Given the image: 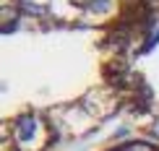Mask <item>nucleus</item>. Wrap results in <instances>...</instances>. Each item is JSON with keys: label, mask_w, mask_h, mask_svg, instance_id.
<instances>
[{"label": "nucleus", "mask_w": 159, "mask_h": 151, "mask_svg": "<svg viewBox=\"0 0 159 151\" xmlns=\"http://www.w3.org/2000/svg\"><path fill=\"white\" fill-rule=\"evenodd\" d=\"M143 3L0 0V151H68L125 117Z\"/></svg>", "instance_id": "nucleus-1"}, {"label": "nucleus", "mask_w": 159, "mask_h": 151, "mask_svg": "<svg viewBox=\"0 0 159 151\" xmlns=\"http://www.w3.org/2000/svg\"><path fill=\"white\" fill-rule=\"evenodd\" d=\"M125 122L159 141V0H146L125 63Z\"/></svg>", "instance_id": "nucleus-2"}, {"label": "nucleus", "mask_w": 159, "mask_h": 151, "mask_svg": "<svg viewBox=\"0 0 159 151\" xmlns=\"http://www.w3.org/2000/svg\"><path fill=\"white\" fill-rule=\"evenodd\" d=\"M99 151H159V141H151L146 135H128V138H120V141H112L107 146H102Z\"/></svg>", "instance_id": "nucleus-3"}]
</instances>
